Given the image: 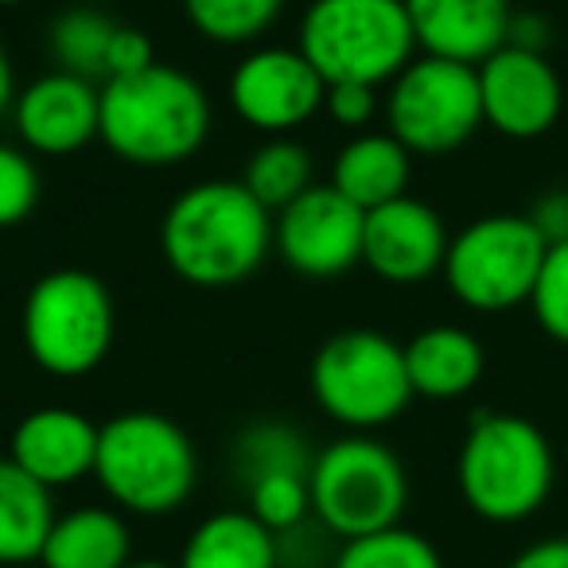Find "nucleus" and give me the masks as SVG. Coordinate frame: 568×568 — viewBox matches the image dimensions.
Listing matches in <instances>:
<instances>
[{"label": "nucleus", "mask_w": 568, "mask_h": 568, "mask_svg": "<svg viewBox=\"0 0 568 568\" xmlns=\"http://www.w3.org/2000/svg\"><path fill=\"white\" fill-rule=\"evenodd\" d=\"M160 250L183 284L234 288L273 253V211L242 180H199L168 203Z\"/></svg>", "instance_id": "nucleus-1"}, {"label": "nucleus", "mask_w": 568, "mask_h": 568, "mask_svg": "<svg viewBox=\"0 0 568 568\" xmlns=\"http://www.w3.org/2000/svg\"><path fill=\"white\" fill-rule=\"evenodd\" d=\"M214 125L211 98L195 74L152 63L129 79L102 82L98 141L118 160L136 168L187 164L206 144Z\"/></svg>", "instance_id": "nucleus-2"}, {"label": "nucleus", "mask_w": 568, "mask_h": 568, "mask_svg": "<svg viewBox=\"0 0 568 568\" xmlns=\"http://www.w3.org/2000/svg\"><path fill=\"white\" fill-rule=\"evenodd\" d=\"M456 483L475 518L518 526L549 503L557 456L534 420L514 413H475L456 456Z\"/></svg>", "instance_id": "nucleus-3"}, {"label": "nucleus", "mask_w": 568, "mask_h": 568, "mask_svg": "<svg viewBox=\"0 0 568 568\" xmlns=\"http://www.w3.org/2000/svg\"><path fill=\"white\" fill-rule=\"evenodd\" d=\"M94 479L121 514L168 518L195 495V444L164 413H118L98 428Z\"/></svg>", "instance_id": "nucleus-4"}, {"label": "nucleus", "mask_w": 568, "mask_h": 568, "mask_svg": "<svg viewBox=\"0 0 568 568\" xmlns=\"http://www.w3.org/2000/svg\"><path fill=\"white\" fill-rule=\"evenodd\" d=\"M296 48L324 82L389 87L417 59L405 0H312L296 28Z\"/></svg>", "instance_id": "nucleus-5"}, {"label": "nucleus", "mask_w": 568, "mask_h": 568, "mask_svg": "<svg viewBox=\"0 0 568 568\" xmlns=\"http://www.w3.org/2000/svg\"><path fill=\"white\" fill-rule=\"evenodd\" d=\"M118 332L113 296L90 268H51L28 288L20 312L24 351L51 378H87L105 363Z\"/></svg>", "instance_id": "nucleus-6"}, {"label": "nucleus", "mask_w": 568, "mask_h": 568, "mask_svg": "<svg viewBox=\"0 0 568 568\" xmlns=\"http://www.w3.org/2000/svg\"><path fill=\"white\" fill-rule=\"evenodd\" d=\"M312 518L339 541L402 526L409 506V475L389 444L351 433L316 452L308 471Z\"/></svg>", "instance_id": "nucleus-7"}, {"label": "nucleus", "mask_w": 568, "mask_h": 568, "mask_svg": "<svg viewBox=\"0 0 568 568\" xmlns=\"http://www.w3.org/2000/svg\"><path fill=\"white\" fill-rule=\"evenodd\" d=\"M308 386L324 417L351 433L389 425L417 397L405 371V347L374 327H351L324 339L312 355Z\"/></svg>", "instance_id": "nucleus-8"}, {"label": "nucleus", "mask_w": 568, "mask_h": 568, "mask_svg": "<svg viewBox=\"0 0 568 568\" xmlns=\"http://www.w3.org/2000/svg\"><path fill=\"white\" fill-rule=\"evenodd\" d=\"M545 253L549 242L529 214H483L452 234L440 276L464 308L503 316L529 304Z\"/></svg>", "instance_id": "nucleus-9"}, {"label": "nucleus", "mask_w": 568, "mask_h": 568, "mask_svg": "<svg viewBox=\"0 0 568 568\" xmlns=\"http://www.w3.org/2000/svg\"><path fill=\"white\" fill-rule=\"evenodd\" d=\"M386 129L413 156H452L483 129L479 71L417 55L382 98Z\"/></svg>", "instance_id": "nucleus-10"}, {"label": "nucleus", "mask_w": 568, "mask_h": 568, "mask_svg": "<svg viewBox=\"0 0 568 568\" xmlns=\"http://www.w3.org/2000/svg\"><path fill=\"white\" fill-rule=\"evenodd\" d=\"M327 82L301 48L261 43L234 63L226 79L230 110L261 136H293L324 113Z\"/></svg>", "instance_id": "nucleus-11"}, {"label": "nucleus", "mask_w": 568, "mask_h": 568, "mask_svg": "<svg viewBox=\"0 0 568 568\" xmlns=\"http://www.w3.org/2000/svg\"><path fill=\"white\" fill-rule=\"evenodd\" d=\"M366 211L343 199L332 183H316L296 203L273 214V250L308 281H335L363 265Z\"/></svg>", "instance_id": "nucleus-12"}, {"label": "nucleus", "mask_w": 568, "mask_h": 568, "mask_svg": "<svg viewBox=\"0 0 568 568\" xmlns=\"http://www.w3.org/2000/svg\"><path fill=\"white\" fill-rule=\"evenodd\" d=\"M479 98H483V125L510 141H534L545 136L560 121L565 110V87L557 67L541 51L498 48L479 67Z\"/></svg>", "instance_id": "nucleus-13"}, {"label": "nucleus", "mask_w": 568, "mask_h": 568, "mask_svg": "<svg viewBox=\"0 0 568 568\" xmlns=\"http://www.w3.org/2000/svg\"><path fill=\"white\" fill-rule=\"evenodd\" d=\"M12 125L36 156H74L98 141L102 87L71 71H48L20 87L12 102Z\"/></svg>", "instance_id": "nucleus-14"}, {"label": "nucleus", "mask_w": 568, "mask_h": 568, "mask_svg": "<svg viewBox=\"0 0 568 568\" xmlns=\"http://www.w3.org/2000/svg\"><path fill=\"white\" fill-rule=\"evenodd\" d=\"M448 226L425 199L402 195L386 206L366 211L363 265L386 284H425L444 268L448 257Z\"/></svg>", "instance_id": "nucleus-15"}, {"label": "nucleus", "mask_w": 568, "mask_h": 568, "mask_svg": "<svg viewBox=\"0 0 568 568\" xmlns=\"http://www.w3.org/2000/svg\"><path fill=\"white\" fill-rule=\"evenodd\" d=\"M98 428L102 425H94L87 413L67 409V405H43L12 428L9 459L51 490L74 487L87 475H94Z\"/></svg>", "instance_id": "nucleus-16"}, {"label": "nucleus", "mask_w": 568, "mask_h": 568, "mask_svg": "<svg viewBox=\"0 0 568 568\" xmlns=\"http://www.w3.org/2000/svg\"><path fill=\"white\" fill-rule=\"evenodd\" d=\"M417 51L433 59L479 67L510 36V0H405Z\"/></svg>", "instance_id": "nucleus-17"}, {"label": "nucleus", "mask_w": 568, "mask_h": 568, "mask_svg": "<svg viewBox=\"0 0 568 568\" xmlns=\"http://www.w3.org/2000/svg\"><path fill=\"white\" fill-rule=\"evenodd\" d=\"M409 175L413 152L389 129H366L335 152L327 183L343 199H351L358 211H374V206H386L394 199L409 195Z\"/></svg>", "instance_id": "nucleus-18"}, {"label": "nucleus", "mask_w": 568, "mask_h": 568, "mask_svg": "<svg viewBox=\"0 0 568 568\" xmlns=\"http://www.w3.org/2000/svg\"><path fill=\"white\" fill-rule=\"evenodd\" d=\"M405 371L417 397L428 402H456L479 386L487 371L483 343L467 327L433 324L405 343Z\"/></svg>", "instance_id": "nucleus-19"}, {"label": "nucleus", "mask_w": 568, "mask_h": 568, "mask_svg": "<svg viewBox=\"0 0 568 568\" xmlns=\"http://www.w3.org/2000/svg\"><path fill=\"white\" fill-rule=\"evenodd\" d=\"M133 534L118 506H74L59 514L40 552L43 568H125Z\"/></svg>", "instance_id": "nucleus-20"}, {"label": "nucleus", "mask_w": 568, "mask_h": 568, "mask_svg": "<svg viewBox=\"0 0 568 568\" xmlns=\"http://www.w3.org/2000/svg\"><path fill=\"white\" fill-rule=\"evenodd\" d=\"M55 518V490L32 479L9 456L0 459V565L40 560Z\"/></svg>", "instance_id": "nucleus-21"}, {"label": "nucleus", "mask_w": 568, "mask_h": 568, "mask_svg": "<svg viewBox=\"0 0 568 568\" xmlns=\"http://www.w3.org/2000/svg\"><path fill=\"white\" fill-rule=\"evenodd\" d=\"M175 568H281L276 534L250 510H214L191 529Z\"/></svg>", "instance_id": "nucleus-22"}, {"label": "nucleus", "mask_w": 568, "mask_h": 568, "mask_svg": "<svg viewBox=\"0 0 568 568\" xmlns=\"http://www.w3.org/2000/svg\"><path fill=\"white\" fill-rule=\"evenodd\" d=\"M242 183L265 211H284L288 203L316 187V160L296 136H265L242 168Z\"/></svg>", "instance_id": "nucleus-23"}, {"label": "nucleus", "mask_w": 568, "mask_h": 568, "mask_svg": "<svg viewBox=\"0 0 568 568\" xmlns=\"http://www.w3.org/2000/svg\"><path fill=\"white\" fill-rule=\"evenodd\" d=\"M316 452L308 448V440L301 436V428L288 420H253L237 433L230 464L242 487L268 475H308Z\"/></svg>", "instance_id": "nucleus-24"}, {"label": "nucleus", "mask_w": 568, "mask_h": 568, "mask_svg": "<svg viewBox=\"0 0 568 568\" xmlns=\"http://www.w3.org/2000/svg\"><path fill=\"white\" fill-rule=\"evenodd\" d=\"M113 32H118V20L94 4H74L59 12L48 28V51L55 59V71L105 82V51H110Z\"/></svg>", "instance_id": "nucleus-25"}, {"label": "nucleus", "mask_w": 568, "mask_h": 568, "mask_svg": "<svg viewBox=\"0 0 568 568\" xmlns=\"http://www.w3.org/2000/svg\"><path fill=\"white\" fill-rule=\"evenodd\" d=\"M187 24L219 48H253L284 17L288 0H180Z\"/></svg>", "instance_id": "nucleus-26"}, {"label": "nucleus", "mask_w": 568, "mask_h": 568, "mask_svg": "<svg viewBox=\"0 0 568 568\" xmlns=\"http://www.w3.org/2000/svg\"><path fill=\"white\" fill-rule=\"evenodd\" d=\"M332 568H444L436 545L409 526H389L378 534L343 541Z\"/></svg>", "instance_id": "nucleus-27"}, {"label": "nucleus", "mask_w": 568, "mask_h": 568, "mask_svg": "<svg viewBox=\"0 0 568 568\" xmlns=\"http://www.w3.org/2000/svg\"><path fill=\"white\" fill-rule=\"evenodd\" d=\"M245 498H250L245 510L265 529H273V534H284V529H293L312 518L308 475H268V479L250 483Z\"/></svg>", "instance_id": "nucleus-28"}, {"label": "nucleus", "mask_w": 568, "mask_h": 568, "mask_svg": "<svg viewBox=\"0 0 568 568\" xmlns=\"http://www.w3.org/2000/svg\"><path fill=\"white\" fill-rule=\"evenodd\" d=\"M529 312L549 339L568 347V242L549 245V253H545L541 273H537L534 293H529Z\"/></svg>", "instance_id": "nucleus-29"}, {"label": "nucleus", "mask_w": 568, "mask_h": 568, "mask_svg": "<svg viewBox=\"0 0 568 568\" xmlns=\"http://www.w3.org/2000/svg\"><path fill=\"white\" fill-rule=\"evenodd\" d=\"M40 203V168L24 144L0 141V230L32 219Z\"/></svg>", "instance_id": "nucleus-30"}, {"label": "nucleus", "mask_w": 568, "mask_h": 568, "mask_svg": "<svg viewBox=\"0 0 568 568\" xmlns=\"http://www.w3.org/2000/svg\"><path fill=\"white\" fill-rule=\"evenodd\" d=\"M339 552V537L324 529L316 518L276 534V560L281 568H332Z\"/></svg>", "instance_id": "nucleus-31"}, {"label": "nucleus", "mask_w": 568, "mask_h": 568, "mask_svg": "<svg viewBox=\"0 0 568 568\" xmlns=\"http://www.w3.org/2000/svg\"><path fill=\"white\" fill-rule=\"evenodd\" d=\"M378 90L363 87V82H332L324 94V113L332 118V125L347 129V133H366L371 121L378 118Z\"/></svg>", "instance_id": "nucleus-32"}, {"label": "nucleus", "mask_w": 568, "mask_h": 568, "mask_svg": "<svg viewBox=\"0 0 568 568\" xmlns=\"http://www.w3.org/2000/svg\"><path fill=\"white\" fill-rule=\"evenodd\" d=\"M152 63H160V59L149 36H144L141 28L118 24V32H113V40H110V51H105V82L141 74V71H149Z\"/></svg>", "instance_id": "nucleus-33"}, {"label": "nucleus", "mask_w": 568, "mask_h": 568, "mask_svg": "<svg viewBox=\"0 0 568 568\" xmlns=\"http://www.w3.org/2000/svg\"><path fill=\"white\" fill-rule=\"evenodd\" d=\"M529 222L549 245L568 242V187H552L537 195V203L529 206Z\"/></svg>", "instance_id": "nucleus-34"}, {"label": "nucleus", "mask_w": 568, "mask_h": 568, "mask_svg": "<svg viewBox=\"0 0 568 568\" xmlns=\"http://www.w3.org/2000/svg\"><path fill=\"white\" fill-rule=\"evenodd\" d=\"M549 40H552V28L549 20L541 17V12H514L510 20V36H506V43L510 48H521V51H549Z\"/></svg>", "instance_id": "nucleus-35"}, {"label": "nucleus", "mask_w": 568, "mask_h": 568, "mask_svg": "<svg viewBox=\"0 0 568 568\" xmlns=\"http://www.w3.org/2000/svg\"><path fill=\"white\" fill-rule=\"evenodd\" d=\"M506 568H568V537H541L526 545Z\"/></svg>", "instance_id": "nucleus-36"}, {"label": "nucleus", "mask_w": 568, "mask_h": 568, "mask_svg": "<svg viewBox=\"0 0 568 568\" xmlns=\"http://www.w3.org/2000/svg\"><path fill=\"white\" fill-rule=\"evenodd\" d=\"M17 94H20L17 67H12L9 48H4V40H0V118H4V113H12V102H17Z\"/></svg>", "instance_id": "nucleus-37"}, {"label": "nucleus", "mask_w": 568, "mask_h": 568, "mask_svg": "<svg viewBox=\"0 0 568 568\" xmlns=\"http://www.w3.org/2000/svg\"><path fill=\"white\" fill-rule=\"evenodd\" d=\"M125 568H175V565H164V560H129Z\"/></svg>", "instance_id": "nucleus-38"}, {"label": "nucleus", "mask_w": 568, "mask_h": 568, "mask_svg": "<svg viewBox=\"0 0 568 568\" xmlns=\"http://www.w3.org/2000/svg\"><path fill=\"white\" fill-rule=\"evenodd\" d=\"M20 4H32V0H0V9H20Z\"/></svg>", "instance_id": "nucleus-39"}, {"label": "nucleus", "mask_w": 568, "mask_h": 568, "mask_svg": "<svg viewBox=\"0 0 568 568\" xmlns=\"http://www.w3.org/2000/svg\"><path fill=\"white\" fill-rule=\"evenodd\" d=\"M79 4H94V9H105V4H118V0H79Z\"/></svg>", "instance_id": "nucleus-40"}]
</instances>
